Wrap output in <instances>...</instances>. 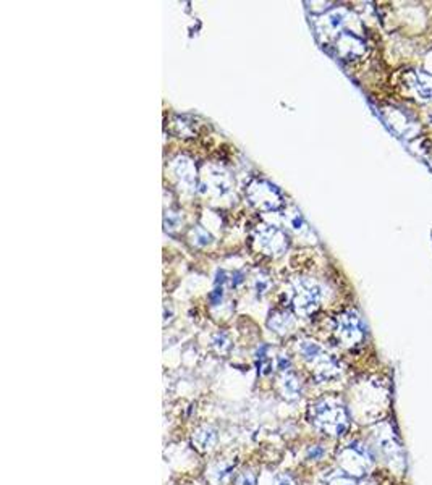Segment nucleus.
I'll return each mask as SVG.
<instances>
[{
	"label": "nucleus",
	"mask_w": 432,
	"mask_h": 485,
	"mask_svg": "<svg viewBox=\"0 0 432 485\" xmlns=\"http://www.w3.org/2000/svg\"><path fill=\"white\" fill-rule=\"evenodd\" d=\"M379 449H381L382 455L387 458L388 461H398L402 463V449H400L398 441L395 440V437L388 435V437H381V440L377 441Z\"/></svg>",
	"instance_id": "39448f33"
},
{
	"label": "nucleus",
	"mask_w": 432,
	"mask_h": 485,
	"mask_svg": "<svg viewBox=\"0 0 432 485\" xmlns=\"http://www.w3.org/2000/svg\"><path fill=\"white\" fill-rule=\"evenodd\" d=\"M311 419L319 430L334 437L343 435L350 424L345 406L334 398H325L314 404L311 409Z\"/></svg>",
	"instance_id": "f257e3e1"
},
{
	"label": "nucleus",
	"mask_w": 432,
	"mask_h": 485,
	"mask_svg": "<svg viewBox=\"0 0 432 485\" xmlns=\"http://www.w3.org/2000/svg\"><path fill=\"white\" fill-rule=\"evenodd\" d=\"M277 485H295V484H293V481L288 476H280L279 479H277Z\"/></svg>",
	"instance_id": "9d476101"
},
{
	"label": "nucleus",
	"mask_w": 432,
	"mask_h": 485,
	"mask_svg": "<svg viewBox=\"0 0 432 485\" xmlns=\"http://www.w3.org/2000/svg\"><path fill=\"white\" fill-rule=\"evenodd\" d=\"M237 485H256V479L251 472H242L237 479Z\"/></svg>",
	"instance_id": "6e6552de"
},
{
	"label": "nucleus",
	"mask_w": 432,
	"mask_h": 485,
	"mask_svg": "<svg viewBox=\"0 0 432 485\" xmlns=\"http://www.w3.org/2000/svg\"><path fill=\"white\" fill-rule=\"evenodd\" d=\"M322 455H324V450L321 449V446H313V449L308 451V456L311 458V460H319Z\"/></svg>",
	"instance_id": "1a4fd4ad"
},
{
	"label": "nucleus",
	"mask_w": 432,
	"mask_h": 485,
	"mask_svg": "<svg viewBox=\"0 0 432 485\" xmlns=\"http://www.w3.org/2000/svg\"><path fill=\"white\" fill-rule=\"evenodd\" d=\"M195 441L196 445H198V449L206 451V450H211L212 446L216 444V432L212 429H201L195 434Z\"/></svg>",
	"instance_id": "423d86ee"
},
{
	"label": "nucleus",
	"mask_w": 432,
	"mask_h": 485,
	"mask_svg": "<svg viewBox=\"0 0 432 485\" xmlns=\"http://www.w3.org/2000/svg\"><path fill=\"white\" fill-rule=\"evenodd\" d=\"M339 465L342 467V472L356 479L369 471L372 466V456L360 441H353L340 453Z\"/></svg>",
	"instance_id": "f03ea898"
},
{
	"label": "nucleus",
	"mask_w": 432,
	"mask_h": 485,
	"mask_svg": "<svg viewBox=\"0 0 432 485\" xmlns=\"http://www.w3.org/2000/svg\"><path fill=\"white\" fill-rule=\"evenodd\" d=\"M325 485H356V479L348 476V474L340 472L337 476H332Z\"/></svg>",
	"instance_id": "0eeeda50"
},
{
	"label": "nucleus",
	"mask_w": 432,
	"mask_h": 485,
	"mask_svg": "<svg viewBox=\"0 0 432 485\" xmlns=\"http://www.w3.org/2000/svg\"><path fill=\"white\" fill-rule=\"evenodd\" d=\"M340 335H342V338L346 342V345H355L361 342L362 335H365V330H362V325L361 321L358 319V316H355V314H346V316L342 317V321H340Z\"/></svg>",
	"instance_id": "20e7f679"
},
{
	"label": "nucleus",
	"mask_w": 432,
	"mask_h": 485,
	"mask_svg": "<svg viewBox=\"0 0 432 485\" xmlns=\"http://www.w3.org/2000/svg\"><path fill=\"white\" fill-rule=\"evenodd\" d=\"M408 88L416 99L428 102L432 100V77L426 72H413L408 74Z\"/></svg>",
	"instance_id": "7ed1b4c3"
}]
</instances>
